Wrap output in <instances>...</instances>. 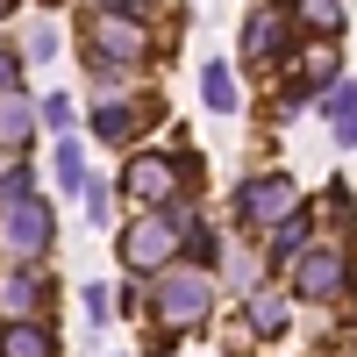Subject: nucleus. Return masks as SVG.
<instances>
[{
	"mask_svg": "<svg viewBox=\"0 0 357 357\" xmlns=\"http://www.w3.org/2000/svg\"><path fill=\"white\" fill-rule=\"evenodd\" d=\"M178 257V215H136L122 229V264L129 272H165Z\"/></svg>",
	"mask_w": 357,
	"mask_h": 357,
	"instance_id": "1",
	"label": "nucleus"
},
{
	"mask_svg": "<svg viewBox=\"0 0 357 357\" xmlns=\"http://www.w3.org/2000/svg\"><path fill=\"white\" fill-rule=\"evenodd\" d=\"M236 207H243L250 222H264V229H279L293 207H301V186H293L286 172H257V178H243V193H236Z\"/></svg>",
	"mask_w": 357,
	"mask_h": 357,
	"instance_id": "2",
	"label": "nucleus"
},
{
	"mask_svg": "<svg viewBox=\"0 0 357 357\" xmlns=\"http://www.w3.org/2000/svg\"><path fill=\"white\" fill-rule=\"evenodd\" d=\"M207 307H215V286H207V272H165L158 279V314L165 321H207Z\"/></svg>",
	"mask_w": 357,
	"mask_h": 357,
	"instance_id": "3",
	"label": "nucleus"
},
{
	"mask_svg": "<svg viewBox=\"0 0 357 357\" xmlns=\"http://www.w3.org/2000/svg\"><path fill=\"white\" fill-rule=\"evenodd\" d=\"M0 243H8V257H43L50 250V207L36 193L15 200L8 215H0Z\"/></svg>",
	"mask_w": 357,
	"mask_h": 357,
	"instance_id": "4",
	"label": "nucleus"
},
{
	"mask_svg": "<svg viewBox=\"0 0 357 357\" xmlns=\"http://www.w3.org/2000/svg\"><path fill=\"white\" fill-rule=\"evenodd\" d=\"M293 286H301V301H336L350 286V257L329 250V243H314V250H301V264H293Z\"/></svg>",
	"mask_w": 357,
	"mask_h": 357,
	"instance_id": "5",
	"label": "nucleus"
},
{
	"mask_svg": "<svg viewBox=\"0 0 357 357\" xmlns=\"http://www.w3.org/2000/svg\"><path fill=\"white\" fill-rule=\"evenodd\" d=\"M122 186H129L143 207H165V200L178 193V165H172V158H158V151H143V158H129Z\"/></svg>",
	"mask_w": 357,
	"mask_h": 357,
	"instance_id": "6",
	"label": "nucleus"
},
{
	"mask_svg": "<svg viewBox=\"0 0 357 357\" xmlns=\"http://www.w3.org/2000/svg\"><path fill=\"white\" fill-rule=\"evenodd\" d=\"M93 57H100V72H114V65H143V57H151V43H143L136 22L107 15V22L93 29Z\"/></svg>",
	"mask_w": 357,
	"mask_h": 357,
	"instance_id": "7",
	"label": "nucleus"
},
{
	"mask_svg": "<svg viewBox=\"0 0 357 357\" xmlns=\"http://www.w3.org/2000/svg\"><path fill=\"white\" fill-rule=\"evenodd\" d=\"M36 307H43V279L36 272H8L0 279V314L8 321H36Z\"/></svg>",
	"mask_w": 357,
	"mask_h": 357,
	"instance_id": "8",
	"label": "nucleus"
},
{
	"mask_svg": "<svg viewBox=\"0 0 357 357\" xmlns=\"http://www.w3.org/2000/svg\"><path fill=\"white\" fill-rule=\"evenodd\" d=\"M0 357H57V336L43 321H8L0 329Z\"/></svg>",
	"mask_w": 357,
	"mask_h": 357,
	"instance_id": "9",
	"label": "nucleus"
},
{
	"mask_svg": "<svg viewBox=\"0 0 357 357\" xmlns=\"http://www.w3.org/2000/svg\"><path fill=\"white\" fill-rule=\"evenodd\" d=\"M279 43H286V15H272V8H264V15L243 29V57H250V65H272V57H279Z\"/></svg>",
	"mask_w": 357,
	"mask_h": 357,
	"instance_id": "10",
	"label": "nucleus"
},
{
	"mask_svg": "<svg viewBox=\"0 0 357 357\" xmlns=\"http://www.w3.org/2000/svg\"><path fill=\"white\" fill-rule=\"evenodd\" d=\"M329 79H336V43H329V36H314L307 57H301V79H293V93H307V86H329ZM307 100H314V93H307Z\"/></svg>",
	"mask_w": 357,
	"mask_h": 357,
	"instance_id": "11",
	"label": "nucleus"
},
{
	"mask_svg": "<svg viewBox=\"0 0 357 357\" xmlns=\"http://www.w3.org/2000/svg\"><path fill=\"white\" fill-rule=\"evenodd\" d=\"M143 114H151V107H122V100H100L93 129H100V143H122V136H136V129H143Z\"/></svg>",
	"mask_w": 357,
	"mask_h": 357,
	"instance_id": "12",
	"label": "nucleus"
},
{
	"mask_svg": "<svg viewBox=\"0 0 357 357\" xmlns=\"http://www.w3.org/2000/svg\"><path fill=\"white\" fill-rule=\"evenodd\" d=\"M200 93H207V107H215V114H236V100H243L229 65H207V72H200Z\"/></svg>",
	"mask_w": 357,
	"mask_h": 357,
	"instance_id": "13",
	"label": "nucleus"
},
{
	"mask_svg": "<svg viewBox=\"0 0 357 357\" xmlns=\"http://www.w3.org/2000/svg\"><path fill=\"white\" fill-rule=\"evenodd\" d=\"M29 129H36V107H29V100H15V93H8V100H0V143H22Z\"/></svg>",
	"mask_w": 357,
	"mask_h": 357,
	"instance_id": "14",
	"label": "nucleus"
},
{
	"mask_svg": "<svg viewBox=\"0 0 357 357\" xmlns=\"http://www.w3.org/2000/svg\"><path fill=\"white\" fill-rule=\"evenodd\" d=\"M250 329L257 336H279L286 329V301H279V293H257V301H250Z\"/></svg>",
	"mask_w": 357,
	"mask_h": 357,
	"instance_id": "15",
	"label": "nucleus"
},
{
	"mask_svg": "<svg viewBox=\"0 0 357 357\" xmlns=\"http://www.w3.org/2000/svg\"><path fill=\"white\" fill-rule=\"evenodd\" d=\"M329 114H336V143H350L357 151V93L343 86V93H329Z\"/></svg>",
	"mask_w": 357,
	"mask_h": 357,
	"instance_id": "16",
	"label": "nucleus"
},
{
	"mask_svg": "<svg viewBox=\"0 0 357 357\" xmlns=\"http://www.w3.org/2000/svg\"><path fill=\"white\" fill-rule=\"evenodd\" d=\"M301 22H314L321 36L336 43V29H343V0H301Z\"/></svg>",
	"mask_w": 357,
	"mask_h": 357,
	"instance_id": "17",
	"label": "nucleus"
},
{
	"mask_svg": "<svg viewBox=\"0 0 357 357\" xmlns=\"http://www.w3.org/2000/svg\"><path fill=\"white\" fill-rule=\"evenodd\" d=\"M272 250H279V257H293V250H307V215H286V222L272 229Z\"/></svg>",
	"mask_w": 357,
	"mask_h": 357,
	"instance_id": "18",
	"label": "nucleus"
},
{
	"mask_svg": "<svg viewBox=\"0 0 357 357\" xmlns=\"http://www.w3.org/2000/svg\"><path fill=\"white\" fill-rule=\"evenodd\" d=\"M57 178H65V186H86V158H79V143H72V136L57 143Z\"/></svg>",
	"mask_w": 357,
	"mask_h": 357,
	"instance_id": "19",
	"label": "nucleus"
},
{
	"mask_svg": "<svg viewBox=\"0 0 357 357\" xmlns=\"http://www.w3.org/2000/svg\"><path fill=\"white\" fill-rule=\"evenodd\" d=\"M15 200H29V165L0 172V207H15Z\"/></svg>",
	"mask_w": 357,
	"mask_h": 357,
	"instance_id": "20",
	"label": "nucleus"
},
{
	"mask_svg": "<svg viewBox=\"0 0 357 357\" xmlns=\"http://www.w3.org/2000/svg\"><path fill=\"white\" fill-rule=\"evenodd\" d=\"M43 122H50V129H72V100L50 93V100H43Z\"/></svg>",
	"mask_w": 357,
	"mask_h": 357,
	"instance_id": "21",
	"label": "nucleus"
},
{
	"mask_svg": "<svg viewBox=\"0 0 357 357\" xmlns=\"http://www.w3.org/2000/svg\"><path fill=\"white\" fill-rule=\"evenodd\" d=\"M114 207H107V186H86V222H107Z\"/></svg>",
	"mask_w": 357,
	"mask_h": 357,
	"instance_id": "22",
	"label": "nucleus"
},
{
	"mask_svg": "<svg viewBox=\"0 0 357 357\" xmlns=\"http://www.w3.org/2000/svg\"><path fill=\"white\" fill-rule=\"evenodd\" d=\"M8 93H15V57L0 50V100H8Z\"/></svg>",
	"mask_w": 357,
	"mask_h": 357,
	"instance_id": "23",
	"label": "nucleus"
},
{
	"mask_svg": "<svg viewBox=\"0 0 357 357\" xmlns=\"http://www.w3.org/2000/svg\"><path fill=\"white\" fill-rule=\"evenodd\" d=\"M100 8H107V15H136L143 0H100Z\"/></svg>",
	"mask_w": 357,
	"mask_h": 357,
	"instance_id": "24",
	"label": "nucleus"
},
{
	"mask_svg": "<svg viewBox=\"0 0 357 357\" xmlns=\"http://www.w3.org/2000/svg\"><path fill=\"white\" fill-rule=\"evenodd\" d=\"M0 15H8V0H0Z\"/></svg>",
	"mask_w": 357,
	"mask_h": 357,
	"instance_id": "25",
	"label": "nucleus"
}]
</instances>
